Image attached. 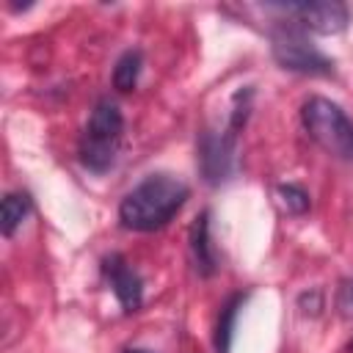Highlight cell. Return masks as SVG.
I'll return each mask as SVG.
<instances>
[{
	"label": "cell",
	"mask_w": 353,
	"mask_h": 353,
	"mask_svg": "<svg viewBox=\"0 0 353 353\" xmlns=\"http://www.w3.org/2000/svg\"><path fill=\"white\" fill-rule=\"evenodd\" d=\"M188 201V185L168 174H152L135 185L119 204V221L132 232H154L165 226Z\"/></svg>",
	"instance_id": "cell-1"
},
{
	"label": "cell",
	"mask_w": 353,
	"mask_h": 353,
	"mask_svg": "<svg viewBox=\"0 0 353 353\" xmlns=\"http://www.w3.org/2000/svg\"><path fill=\"white\" fill-rule=\"evenodd\" d=\"M124 132V116L110 99H99L91 110L85 132L80 138V163L88 171H108L116 160L119 141Z\"/></svg>",
	"instance_id": "cell-2"
},
{
	"label": "cell",
	"mask_w": 353,
	"mask_h": 353,
	"mask_svg": "<svg viewBox=\"0 0 353 353\" xmlns=\"http://www.w3.org/2000/svg\"><path fill=\"white\" fill-rule=\"evenodd\" d=\"M301 121L309 138L328 154L353 160V121L336 102L325 97H309L301 108Z\"/></svg>",
	"instance_id": "cell-3"
},
{
	"label": "cell",
	"mask_w": 353,
	"mask_h": 353,
	"mask_svg": "<svg viewBox=\"0 0 353 353\" xmlns=\"http://www.w3.org/2000/svg\"><path fill=\"white\" fill-rule=\"evenodd\" d=\"M273 58L281 69H290V72H301V74H331L334 72V63L331 58H325L314 44H309L301 33L295 30H279L273 36Z\"/></svg>",
	"instance_id": "cell-4"
},
{
	"label": "cell",
	"mask_w": 353,
	"mask_h": 353,
	"mask_svg": "<svg viewBox=\"0 0 353 353\" xmlns=\"http://www.w3.org/2000/svg\"><path fill=\"white\" fill-rule=\"evenodd\" d=\"M284 14L295 17V22H301L306 30L320 33V36H334L342 33L350 22V11L345 3L339 0H317V3H290V6H279Z\"/></svg>",
	"instance_id": "cell-5"
},
{
	"label": "cell",
	"mask_w": 353,
	"mask_h": 353,
	"mask_svg": "<svg viewBox=\"0 0 353 353\" xmlns=\"http://www.w3.org/2000/svg\"><path fill=\"white\" fill-rule=\"evenodd\" d=\"M102 273L113 290V295L119 298L121 309L124 312H135L141 309V301H143V281L141 276L124 262L121 254H110L102 259Z\"/></svg>",
	"instance_id": "cell-6"
},
{
	"label": "cell",
	"mask_w": 353,
	"mask_h": 353,
	"mask_svg": "<svg viewBox=\"0 0 353 353\" xmlns=\"http://www.w3.org/2000/svg\"><path fill=\"white\" fill-rule=\"evenodd\" d=\"M199 160H201V171L207 176V182L218 185L221 179H226L234 168V135H212L207 132L199 143Z\"/></svg>",
	"instance_id": "cell-7"
},
{
	"label": "cell",
	"mask_w": 353,
	"mask_h": 353,
	"mask_svg": "<svg viewBox=\"0 0 353 353\" xmlns=\"http://www.w3.org/2000/svg\"><path fill=\"white\" fill-rule=\"evenodd\" d=\"M190 254H193V265L201 276H212L218 262H215V251L210 245V215L201 212L190 229Z\"/></svg>",
	"instance_id": "cell-8"
},
{
	"label": "cell",
	"mask_w": 353,
	"mask_h": 353,
	"mask_svg": "<svg viewBox=\"0 0 353 353\" xmlns=\"http://www.w3.org/2000/svg\"><path fill=\"white\" fill-rule=\"evenodd\" d=\"M141 66H143L141 52H138V50H127V52L116 61V66H113V88L121 91V94L132 91V88L138 85Z\"/></svg>",
	"instance_id": "cell-9"
},
{
	"label": "cell",
	"mask_w": 353,
	"mask_h": 353,
	"mask_svg": "<svg viewBox=\"0 0 353 353\" xmlns=\"http://www.w3.org/2000/svg\"><path fill=\"white\" fill-rule=\"evenodd\" d=\"M28 212H30V196L28 193H8L3 199V212H0L3 234L11 237L22 226V221L28 218Z\"/></svg>",
	"instance_id": "cell-10"
},
{
	"label": "cell",
	"mask_w": 353,
	"mask_h": 353,
	"mask_svg": "<svg viewBox=\"0 0 353 353\" xmlns=\"http://www.w3.org/2000/svg\"><path fill=\"white\" fill-rule=\"evenodd\" d=\"M240 306H243V295H232L218 314V325H215V350L218 353H229V347H232V334H234V320H237Z\"/></svg>",
	"instance_id": "cell-11"
},
{
	"label": "cell",
	"mask_w": 353,
	"mask_h": 353,
	"mask_svg": "<svg viewBox=\"0 0 353 353\" xmlns=\"http://www.w3.org/2000/svg\"><path fill=\"white\" fill-rule=\"evenodd\" d=\"M276 193H279L281 207H284L290 215H303V212L309 210V193H306L303 188H298V185H279Z\"/></svg>",
	"instance_id": "cell-12"
},
{
	"label": "cell",
	"mask_w": 353,
	"mask_h": 353,
	"mask_svg": "<svg viewBox=\"0 0 353 353\" xmlns=\"http://www.w3.org/2000/svg\"><path fill=\"white\" fill-rule=\"evenodd\" d=\"M336 309L342 317H353V279H345L336 290Z\"/></svg>",
	"instance_id": "cell-13"
},
{
	"label": "cell",
	"mask_w": 353,
	"mask_h": 353,
	"mask_svg": "<svg viewBox=\"0 0 353 353\" xmlns=\"http://www.w3.org/2000/svg\"><path fill=\"white\" fill-rule=\"evenodd\" d=\"M124 353H149V350H141V347H130V350H124Z\"/></svg>",
	"instance_id": "cell-14"
},
{
	"label": "cell",
	"mask_w": 353,
	"mask_h": 353,
	"mask_svg": "<svg viewBox=\"0 0 353 353\" xmlns=\"http://www.w3.org/2000/svg\"><path fill=\"white\" fill-rule=\"evenodd\" d=\"M347 350H350V353H353V342H350V347H347Z\"/></svg>",
	"instance_id": "cell-15"
}]
</instances>
